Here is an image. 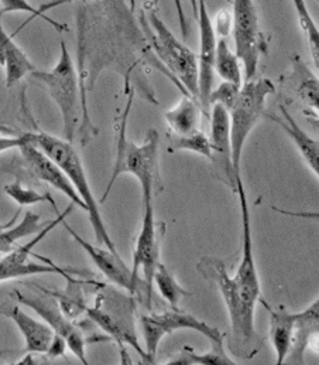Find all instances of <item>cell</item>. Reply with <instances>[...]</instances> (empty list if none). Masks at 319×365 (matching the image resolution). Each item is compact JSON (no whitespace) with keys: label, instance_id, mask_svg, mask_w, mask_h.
I'll list each match as a JSON object with an SVG mask.
<instances>
[{"label":"cell","instance_id":"1","mask_svg":"<svg viewBox=\"0 0 319 365\" xmlns=\"http://www.w3.org/2000/svg\"><path fill=\"white\" fill-rule=\"evenodd\" d=\"M236 194L241 212V258L236 274L231 276L225 262L214 257L201 258L197 269L219 290L225 302L231 322L229 351L239 359L250 360L261 349V339L254 324L256 307L261 299V284L253 254L249 200L241 178L236 182Z\"/></svg>","mask_w":319,"mask_h":365},{"label":"cell","instance_id":"2","mask_svg":"<svg viewBox=\"0 0 319 365\" xmlns=\"http://www.w3.org/2000/svg\"><path fill=\"white\" fill-rule=\"evenodd\" d=\"M133 92L127 99V106L125 109L123 122L120 128V135L117 140L116 162L113 166V173L105 194L100 200L103 202L110 194V188L116 179L125 173L132 175L137 179L142 187V201H155L156 194L162 190V180L160 175V135L156 129H150L146 135L143 143H135L126 138V120L132 105Z\"/></svg>","mask_w":319,"mask_h":365},{"label":"cell","instance_id":"3","mask_svg":"<svg viewBox=\"0 0 319 365\" xmlns=\"http://www.w3.org/2000/svg\"><path fill=\"white\" fill-rule=\"evenodd\" d=\"M140 24L146 41L167 70L171 81L181 88L182 93H189L198 99L197 54L172 34L156 10L149 11L147 20L142 13Z\"/></svg>","mask_w":319,"mask_h":365},{"label":"cell","instance_id":"4","mask_svg":"<svg viewBox=\"0 0 319 365\" xmlns=\"http://www.w3.org/2000/svg\"><path fill=\"white\" fill-rule=\"evenodd\" d=\"M34 145L58 165V168L66 173V176L74 185L82 202L85 204V211L89 215V222L92 225L96 241L105 248L117 252L116 245L106 230L99 202L96 201L90 188L80 153L74 148L73 142L46 132H34Z\"/></svg>","mask_w":319,"mask_h":365},{"label":"cell","instance_id":"5","mask_svg":"<svg viewBox=\"0 0 319 365\" xmlns=\"http://www.w3.org/2000/svg\"><path fill=\"white\" fill-rule=\"evenodd\" d=\"M30 77L48 92L51 99L60 108L63 118V138L68 142H74L82 122L80 77L64 40L60 41V57L57 64L50 71L36 70Z\"/></svg>","mask_w":319,"mask_h":365},{"label":"cell","instance_id":"6","mask_svg":"<svg viewBox=\"0 0 319 365\" xmlns=\"http://www.w3.org/2000/svg\"><path fill=\"white\" fill-rule=\"evenodd\" d=\"M276 93V86L268 78H251L241 84L239 93L229 112L232 160L240 175L241 155L250 132L266 113V101Z\"/></svg>","mask_w":319,"mask_h":365},{"label":"cell","instance_id":"7","mask_svg":"<svg viewBox=\"0 0 319 365\" xmlns=\"http://www.w3.org/2000/svg\"><path fill=\"white\" fill-rule=\"evenodd\" d=\"M88 317L106 331L120 347L125 354V344L132 346L145 363L147 356L142 347L135 330V302L130 296H125L115 290L100 292L92 307H86Z\"/></svg>","mask_w":319,"mask_h":365},{"label":"cell","instance_id":"8","mask_svg":"<svg viewBox=\"0 0 319 365\" xmlns=\"http://www.w3.org/2000/svg\"><path fill=\"white\" fill-rule=\"evenodd\" d=\"M140 326L145 337V351L147 356V364L156 361L160 343L165 336L172 334L177 330H192L205 336L212 346L224 347V334L208 323L198 317L181 312L179 309H171L162 313L145 314L140 319Z\"/></svg>","mask_w":319,"mask_h":365},{"label":"cell","instance_id":"9","mask_svg":"<svg viewBox=\"0 0 319 365\" xmlns=\"http://www.w3.org/2000/svg\"><path fill=\"white\" fill-rule=\"evenodd\" d=\"M232 30L235 38V54L244 71L246 81L257 74L260 57L267 54V41L260 30L258 11L254 0H234Z\"/></svg>","mask_w":319,"mask_h":365},{"label":"cell","instance_id":"10","mask_svg":"<svg viewBox=\"0 0 319 365\" xmlns=\"http://www.w3.org/2000/svg\"><path fill=\"white\" fill-rule=\"evenodd\" d=\"M74 210V204H71L64 212L58 214V217L50 222H47L43 230H40L34 238H31L28 242L20 247H14L10 252L3 254L0 258V283L19 279V277H27L33 274H58L64 276L66 279H70L71 274H77L73 269H63L53 262L47 264H38V262H31L30 257L33 255V250L60 224L66 221V218L71 214Z\"/></svg>","mask_w":319,"mask_h":365},{"label":"cell","instance_id":"11","mask_svg":"<svg viewBox=\"0 0 319 365\" xmlns=\"http://www.w3.org/2000/svg\"><path fill=\"white\" fill-rule=\"evenodd\" d=\"M160 225L156 220L155 201L143 202V221L133 252V276L143 284L146 304L153 299V276L160 262Z\"/></svg>","mask_w":319,"mask_h":365},{"label":"cell","instance_id":"12","mask_svg":"<svg viewBox=\"0 0 319 365\" xmlns=\"http://www.w3.org/2000/svg\"><path fill=\"white\" fill-rule=\"evenodd\" d=\"M14 299L34 310L50 327L51 330L61 336L70 351L80 360L82 364H89L86 359V344L90 343L89 339H86L80 327H77L70 317L63 312L60 304L50 296H28L19 290H14L11 293Z\"/></svg>","mask_w":319,"mask_h":365},{"label":"cell","instance_id":"13","mask_svg":"<svg viewBox=\"0 0 319 365\" xmlns=\"http://www.w3.org/2000/svg\"><path fill=\"white\" fill-rule=\"evenodd\" d=\"M211 159L212 169L216 179L225 182L236 194V182L241 178L238 175L232 160V145H231V125L229 112L219 103L211 105Z\"/></svg>","mask_w":319,"mask_h":365},{"label":"cell","instance_id":"14","mask_svg":"<svg viewBox=\"0 0 319 365\" xmlns=\"http://www.w3.org/2000/svg\"><path fill=\"white\" fill-rule=\"evenodd\" d=\"M198 27H199V54L198 58V101L204 113L209 110V93L214 90V61L216 51V33L208 13L206 1L198 0Z\"/></svg>","mask_w":319,"mask_h":365},{"label":"cell","instance_id":"15","mask_svg":"<svg viewBox=\"0 0 319 365\" xmlns=\"http://www.w3.org/2000/svg\"><path fill=\"white\" fill-rule=\"evenodd\" d=\"M63 224H64L66 231L86 252V255L92 259L95 267L102 272L103 276H106L110 282H113L119 287L127 290L130 294H135L139 292L140 286H143V284L133 276L132 271L127 268V265L120 258L119 252H113L108 248H100V247L92 245L90 242L85 241L80 235H78V232H75L66 221Z\"/></svg>","mask_w":319,"mask_h":365},{"label":"cell","instance_id":"16","mask_svg":"<svg viewBox=\"0 0 319 365\" xmlns=\"http://www.w3.org/2000/svg\"><path fill=\"white\" fill-rule=\"evenodd\" d=\"M19 150L36 179L50 184L53 188L68 197L74 205H78L85 211V204L82 202L70 179L54 160H51L40 148L34 145V139L23 145Z\"/></svg>","mask_w":319,"mask_h":365},{"label":"cell","instance_id":"17","mask_svg":"<svg viewBox=\"0 0 319 365\" xmlns=\"http://www.w3.org/2000/svg\"><path fill=\"white\" fill-rule=\"evenodd\" d=\"M3 316L13 320L19 331L21 333L26 347V353L46 354L53 339L54 331L46 322H38L34 317L24 313L20 306H4Z\"/></svg>","mask_w":319,"mask_h":365},{"label":"cell","instance_id":"18","mask_svg":"<svg viewBox=\"0 0 319 365\" xmlns=\"http://www.w3.org/2000/svg\"><path fill=\"white\" fill-rule=\"evenodd\" d=\"M280 115L276 113H264L268 120L278 125L286 135L293 140L297 150L300 152L301 158L311 169V172L318 176L319 175V143L317 139L311 138L294 119L286 105L278 106Z\"/></svg>","mask_w":319,"mask_h":365},{"label":"cell","instance_id":"19","mask_svg":"<svg viewBox=\"0 0 319 365\" xmlns=\"http://www.w3.org/2000/svg\"><path fill=\"white\" fill-rule=\"evenodd\" d=\"M3 16V14H1ZM0 16V66L4 70L6 87L11 88L31 76L37 67L31 63L27 54L16 44L14 36H10L3 24Z\"/></svg>","mask_w":319,"mask_h":365},{"label":"cell","instance_id":"20","mask_svg":"<svg viewBox=\"0 0 319 365\" xmlns=\"http://www.w3.org/2000/svg\"><path fill=\"white\" fill-rule=\"evenodd\" d=\"M319 300L315 299L305 310L297 313L291 349L287 356L294 364H304V353L314 337L318 336ZM286 360V361H287Z\"/></svg>","mask_w":319,"mask_h":365},{"label":"cell","instance_id":"21","mask_svg":"<svg viewBox=\"0 0 319 365\" xmlns=\"http://www.w3.org/2000/svg\"><path fill=\"white\" fill-rule=\"evenodd\" d=\"M260 303H263L270 316V340L276 353V364H284L291 349L297 313H290L281 306L271 309L263 299H260Z\"/></svg>","mask_w":319,"mask_h":365},{"label":"cell","instance_id":"22","mask_svg":"<svg viewBox=\"0 0 319 365\" xmlns=\"http://www.w3.org/2000/svg\"><path fill=\"white\" fill-rule=\"evenodd\" d=\"M202 113L199 101L189 93H182L178 103L164 112V119L175 136H185L198 130Z\"/></svg>","mask_w":319,"mask_h":365},{"label":"cell","instance_id":"23","mask_svg":"<svg viewBox=\"0 0 319 365\" xmlns=\"http://www.w3.org/2000/svg\"><path fill=\"white\" fill-rule=\"evenodd\" d=\"M19 212L14 215V218L10 222H7L6 227L0 228V254L10 252L21 238H26L28 235H36L47 224V222L41 224V218L38 214L26 211L23 220L19 224L13 225L14 221L17 220Z\"/></svg>","mask_w":319,"mask_h":365},{"label":"cell","instance_id":"24","mask_svg":"<svg viewBox=\"0 0 319 365\" xmlns=\"http://www.w3.org/2000/svg\"><path fill=\"white\" fill-rule=\"evenodd\" d=\"M293 73L291 83L296 86L297 95L315 112L319 106V83L314 73L308 68L305 61L300 56H294L291 60Z\"/></svg>","mask_w":319,"mask_h":365},{"label":"cell","instance_id":"25","mask_svg":"<svg viewBox=\"0 0 319 365\" xmlns=\"http://www.w3.org/2000/svg\"><path fill=\"white\" fill-rule=\"evenodd\" d=\"M214 70L224 81L241 87L243 73H241L240 60L238 56L231 50L226 38L224 37L219 41H216Z\"/></svg>","mask_w":319,"mask_h":365},{"label":"cell","instance_id":"26","mask_svg":"<svg viewBox=\"0 0 319 365\" xmlns=\"http://www.w3.org/2000/svg\"><path fill=\"white\" fill-rule=\"evenodd\" d=\"M169 365H234L236 364L226 353L225 347L212 346V349L205 354L195 353L194 349L185 346L181 349L179 354L168 360Z\"/></svg>","mask_w":319,"mask_h":365},{"label":"cell","instance_id":"27","mask_svg":"<svg viewBox=\"0 0 319 365\" xmlns=\"http://www.w3.org/2000/svg\"><path fill=\"white\" fill-rule=\"evenodd\" d=\"M153 284H156L161 297L171 306V309H178L181 300L184 297L191 296V292L184 289L177 282L174 274L169 272V269L162 262H160L159 267L155 272Z\"/></svg>","mask_w":319,"mask_h":365},{"label":"cell","instance_id":"28","mask_svg":"<svg viewBox=\"0 0 319 365\" xmlns=\"http://www.w3.org/2000/svg\"><path fill=\"white\" fill-rule=\"evenodd\" d=\"M293 4L296 7L300 27L303 33L307 37L308 41V48L311 53V57L315 63V68H319V30L317 23L314 21L305 0H293Z\"/></svg>","mask_w":319,"mask_h":365},{"label":"cell","instance_id":"29","mask_svg":"<svg viewBox=\"0 0 319 365\" xmlns=\"http://www.w3.org/2000/svg\"><path fill=\"white\" fill-rule=\"evenodd\" d=\"M169 150L171 152H178V150H184V152H191V153H197L205 159H211V142L209 138L201 132L199 129L185 135V136H174L171 138L169 142Z\"/></svg>","mask_w":319,"mask_h":365},{"label":"cell","instance_id":"30","mask_svg":"<svg viewBox=\"0 0 319 365\" xmlns=\"http://www.w3.org/2000/svg\"><path fill=\"white\" fill-rule=\"evenodd\" d=\"M4 194L10 197L14 202H17L20 207H27V205H36L40 202H51V205L57 210L56 201L53 200L50 192H40L37 190L28 188L23 185L19 180L6 184L3 188Z\"/></svg>","mask_w":319,"mask_h":365},{"label":"cell","instance_id":"31","mask_svg":"<svg viewBox=\"0 0 319 365\" xmlns=\"http://www.w3.org/2000/svg\"><path fill=\"white\" fill-rule=\"evenodd\" d=\"M0 4H1V13H28L31 14V19L34 17H41L43 20H46L53 29H56L60 34L64 33V31H68V26L63 24V23H58L54 19L48 17L46 14V10L48 7H34L28 0H0Z\"/></svg>","mask_w":319,"mask_h":365},{"label":"cell","instance_id":"32","mask_svg":"<svg viewBox=\"0 0 319 365\" xmlns=\"http://www.w3.org/2000/svg\"><path fill=\"white\" fill-rule=\"evenodd\" d=\"M239 91V86L224 81L216 90L211 91L208 103H209V106L214 105V103H219V105H222L224 108H226L229 110L231 106L234 105V102L236 101Z\"/></svg>","mask_w":319,"mask_h":365},{"label":"cell","instance_id":"33","mask_svg":"<svg viewBox=\"0 0 319 365\" xmlns=\"http://www.w3.org/2000/svg\"><path fill=\"white\" fill-rule=\"evenodd\" d=\"M34 139L33 132L19 133V135H0V153H4L11 149H20L23 145Z\"/></svg>","mask_w":319,"mask_h":365},{"label":"cell","instance_id":"34","mask_svg":"<svg viewBox=\"0 0 319 365\" xmlns=\"http://www.w3.org/2000/svg\"><path fill=\"white\" fill-rule=\"evenodd\" d=\"M214 30L216 34L226 37L232 30V14L228 10H221L216 14Z\"/></svg>","mask_w":319,"mask_h":365},{"label":"cell","instance_id":"35","mask_svg":"<svg viewBox=\"0 0 319 365\" xmlns=\"http://www.w3.org/2000/svg\"><path fill=\"white\" fill-rule=\"evenodd\" d=\"M67 343H66V340L61 337V336H58V334H54V339H53V341H51V344H50V347H48V350H47V356L48 357H51V359H58V357H63V356H66V351H67Z\"/></svg>","mask_w":319,"mask_h":365},{"label":"cell","instance_id":"36","mask_svg":"<svg viewBox=\"0 0 319 365\" xmlns=\"http://www.w3.org/2000/svg\"><path fill=\"white\" fill-rule=\"evenodd\" d=\"M172 1H174L177 14H178V20H179V26H181V34H182V38L185 40L187 36H188V24H187V19H185V11H184V7H182V1H181V0H172Z\"/></svg>","mask_w":319,"mask_h":365},{"label":"cell","instance_id":"37","mask_svg":"<svg viewBox=\"0 0 319 365\" xmlns=\"http://www.w3.org/2000/svg\"><path fill=\"white\" fill-rule=\"evenodd\" d=\"M0 135H19V132L14 128L9 126L7 123L0 122Z\"/></svg>","mask_w":319,"mask_h":365},{"label":"cell","instance_id":"38","mask_svg":"<svg viewBox=\"0 0 319 365\" xmlns=\"http://www.w3.org/2000/svg\"><path fill=\"white\" fill-rule=\"evenodd\" d=\"M14 364H37V361H36V359L33 357V353H27L26 357H23L21 360H19V361L14 363Z\"/></svg>","mask_w":319,"mask_h":365},{"label":"cell","instance_id":"39","mask_svg":"<svg viewBox=\"0 0 319 365\" xmlns=\"http://www.w3.org/2000/svg\"><path fill=\"white\" fill-rule=\"evenodd\" d=\"M191 4H192V11H194V16L197 17V11H198V0H191Z\"/></svg>","mask_w":319,"mask_h":365},{"label":"cell","instance_id":"40","mask_svg":"<svg viewBox=\"0 0 319 365\" xmlns=\"http://www.w3.org/2000/svg\"><path fill=\"white\" fill-rule=\"evenodd\" d=\"M3 312H4V306H0V314H3Z\"/></svg>","mask_w":319,"mask_h":365},{"label":"cell","instance_id":"41","mask_svg":"<svg viewBox=\"0 0 319 365\" xmlns=\"http://www.w3.org/2000/svg\"><path fill=\"white\" fill-rule=\"evenodd\" d=\"M80 1H89V0H80Z\"/></svg>","mask_w":319,"mask_h":365},{"label":"cell","instance_id":"42","mask_svg":"<svg viewBox=\"0 0 319 365\" xmlns=\"http://www.w3.org/2000/svg\"><path fill=\"white\" fill-rule=\"evenodd\" d=\"M1 14H3V13H1V11H0V16H1Z\"/></svg>","mask_w":319,"mask_h":365}]
</instances>
